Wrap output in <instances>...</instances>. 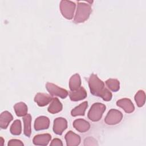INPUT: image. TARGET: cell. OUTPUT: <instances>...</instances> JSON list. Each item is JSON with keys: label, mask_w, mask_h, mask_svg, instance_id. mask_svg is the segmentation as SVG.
I'll return each mask as SVG.
<instances>
[{"label": "cell", "mask_w": 146, "mask_h": 146, "mask_svg": "<svg viewBox=\"0 0 146 146\" xmlns=\"http://www.w3.org/2000/svg\"><path fill=\"white\" fill-rule=\"evenodd\" d=\"M81 79L80 75L78 74L73 75L69 80V87L71 91H74L77 90L80 87Z\"/></svg>", "instance_id": "e0dca14e"}, {"label": "cell", "mask_w": 146, "mask_h": 146, "mask_svg": "<svg viewBox=\"0 0 146 146\" xmlns=\"http://www.w3.org/2000/svg\"><path fill=\"white\" fill-rule=\"evenodd\" d=\"M7 145L9 146H13V145H18V146H23L24 144L22 141L18 139H11L8 142Z\"/></svg>", "instance_id": "cb8c5ba5"}, {"label": "cell", "mask_w": 146, "mask_h": 146, "mask_svg": "<svg viewBox=\"0 0 146 146\" xmlns=\"http://www.w3.org/2000/svg\"><path fill=\"white\" fill-rule=\"evenodd\" d=\"M123 119L122 113L116 109H111L107 114L104 121L108 125H115L118 124Z\"/></svg>", "instance_id": "5b68a950"}, {"label": "cell", "mask_w": 146, "mask_h": 146, "mask_svg": "<svg viewBox=\"0 0 146 146\" xmlns=\"http://www.w3.org/2000/svg\"><path fill=\"white\" fill-rule=\"evenodd\" d=\"M76 5L74 2L63 0L60 2V10L62 15L67 19L73 18Z\"/></svg>", "instance_id": "277c9868"}, {"label": "cell", "mask_w": 146, "mask_h": 146, "mask_svg": "<svg viewBox=\"0 0 146 146\" xmlns=\"http://www.w3.org/2000/svg\"><path fill=\"white\" fill-rule=\"evenodd\" d=\"M0 144H1V146H3V143H4V140H3V139L2 137H1V140H0Z\"/></svg>", "instance_id": "4316f807"}, {"label": "cell", "mask_w": 146, "mask_h": 146, "mask_svg": "<svg viewBox=\"0 0 146 146\" xmlns=\"http://www.w3.org/2000/svg\"><path fill=\"white\" fill-rule=\"evenodd\" d=\"M46 88L51 96H58L62 99L66 98L68 94V91L52 83H47Z\"/></svg>", "instance_id": "8992f818"}, {"label": "cell", "mask_w": 146, "mask_h": 146, "mask_svg": "<svg viewBox=\"0 0 146 146\" xmlns=\"http://www.w3.org/2000/svg\"><path fill=\"white\" fill-rule=\"evenodd\" d=\"M108 88L113 92H117L120 89V82L116 79H108L106 81Z\"/></svg>", "instance_id": "44dd1931"}, {"label": "cell", "mask_w": 146, "mask_h": 146, "mask_svg": "<svg viewBox=\"0 0 146 146\" xmlns=\"http://www.w3.org/2000/svg\"><path fill=\"white\" fill-rule=\"evenodd\" d=\"M91 11L92 9L90 5L84 2H78L74 22L75 23L84 22L88 18Z\"/></svg>", "instance_id": "7a4b0ae2"}, {"label": "cell", "mask_w": 146, "mask_h": 146, "mask_svg": "<svg viewBox=\"0 0 146 146\" xmlns=\"http://www.w3.org/2000/svg\"><path fill=\"white\" fill-rule=\"evenodd\" d=\"M50 145L51 146H62L63 143L61 140L58 138H55L52 140L51 143H50Z\"/></svg>", "instance_id": "484cf974"}, {"label": "cell", "mask_w": 146, "mask_h": 146, "mask_svg": "<svg viewBox=\"0 0 146 146\" xmlns=\"http://www.w3.org/2000/svg\"><path fill=\"white\" fill-rule=\"evenodd\" d=\"M84 145H97L96 140H95L92 137H88L85 139L84 140Z\"/></svg>", "instance_id": "d4e9b609"}, {"label": "cell", "mask_w": 146, "mask_h": 146, "mask_svg": "<svg viewBox=\"0 0 146 146\" xmlns=\"http://www.w3.org/2000/svg\"><path fill=\"white\" fill-rule=\"evenodd\" d=\"M65 139L67 146H76L80 143V136L71 131L66 134Z\"/></svg>", "instance_id": "7c38bea8"}, {"label": "cell", "mask_w": 146, "mask_h": 146, "mask_svg": "<svg viewBox=\"0 0 146 146\" xmlns=\"http://www.w3.org/2000/svg\"><path fill=\"white\" fill-rule=\"evenodd\" d=\"M13 119V117L9 112L4 111L2 112L0 115V127L2 129H6Z\"/></svg>", "instance_id": "9a60e30c"}, {"label": "cell", "mask_w": 146, "mask_h": 146, "mask_svg": "<svg viewBox=\"0 0 146 146\" xmlns=\"http://www.w3.org/2000/svg\"><path fill=\"white\" fill-rule=\"evenodd\" d=\"M23 121L24 123V134L27 137H30L31 133V116L30 114L27 113L23 116Z\"/></svg>", "instance_id": "d6986e66"}, {"label": "cell", "mask_w": 146, "mask_h": 146, "mask_svg": "<svg viewBox=\"0 0 146 146\" xmlns=\"http://www.w3.org/2000/svg\"><path fill=\"white\" fill-rule=\"evenodd\" d=\"M88 107V102H84L80 104L78 106L74 108L71 112V115L72 116H84L85 111Z\"/></svg>", "instance_id": "ffe728a7"}, {"label": "cell", "mask_w": 146, "mask_h": 146, "mask_svg": "<svg viewBox=\"0 0 146 146\" xmlns=\"http://www.w3.org/2000/svg\"><path fill=\"white\" fill-rule=\"evenodd\" d=\"M62 104L56 98H53L48 107V111L51 113H56L62 111Z\"/></svg>", "instance_id": "2e32d148"}, {"label": "cell", "mask_w": 146, "mask_h": 146, "mask_svg": "<svg viewBox=\"0 0 146 146\" xmlns=\"http://www.w3.org/2000/svg\"><path fill=\"white\" fill-rule=\"evenodd\" d=\"M69 96L72 101H79L87 97V92L83 87H80L76 90L71 91L69 93Z\"/></svg>", "instance_id": "9c48e42d"}, {"label": "cell", "mask_w": 146, "mask_h": 146, "mask_svg": "<svg viewBox=\"0 0 146 146\" xmlns=\"http://www.w3.org/2000/svg\"><path fill=\"white\" fill-rule=\"evenodd\" d=\"M10 132L14 135H19L22 132L21 122L19 120H15L10 127Z\"/></svg>", "instance_id": "7402d4cb"}, {"label": "cell", "mask_w": 146, "mask_h": 146, "mask_svg": "<svg viewBox=\"0 0 146 146\" xmlns=\"http://www.w3.org/2000/svg\"><path fill=\"white\" fill-rule=\"evenodd\" d=\"M14 109L17 116L19 117H22L26 115L28 110L27 105L23 102H19L16 103L14 106Z\"/></svg>", "instance_id": "ac0fdd59"}, {"label": "cell", "mask_w": 146, "mask_h": 146, "mask_svg": "<svg viewBox=\"0 0 146 146\" xmlns=\"http://www.w3.org/2000/svg\"><path fill=\"white\" fill-rule=\"evenodd\" d=\"M67 127V121L63 117H57L54 121L53 131L55 133L60 135Z\"/></svg>", "instance_id": "52a82bcc"}, {"label": "cell", "mask_w": 146, "mask_h": 146, "mask_svg": "<svg viewBox=\"0 0 146 146\" xmlns=\"http://www.w3.org/2000/svg\"><path fill=\"white\" fill-rule=\"evenodd\" d=\"M88 86L91 93L102 98L104 101L108 102L112 99V93L105 87L104 83L96 75L91 74L88 79Z\"/></svg>", "instance_id": "6da1fadb"}, {"label": "cell", "mask_w": 146, "mask_h": 146, "mask_svg": "<svg viewBox=\"0 0 146 146\" xmlns=\"http://www.w3.org/2000/svg\"><path fill=\"white\" fill-rule=\"evenodd\" d=\"M106 106L101 103H94L91 107L88 112V117L92 121H98L100 120L106 111Z\"/></svg>", "instance_id": "3957f363"}, {"label": "cell", "mask_w": 146, "mask_h": 146, "mask_svg": "<svg viewBox=\"0 0 146 146\" xmlns=\"http://www.w3.org/2000/svg\"><path fill=\"white\" fill-rule=\"evenodd\" d=\"M135 100L137 106L139 107L143 106L145 102V94L144 91L139 90L135 96Z\"/></svg>", "instance_id": "603a6c76"}, {"label": "cell", "mask_w": 146, "mask_h": 146, "mask_svg": "<svg viewBox=\"0 0 146 146\" xmlns=\"http://www.w3.org/2000/svg\"><path fill=\"white\" fill-rule=\"evenodd\" d=\"M73 126L75 129L80 132H85L90 128V123L83 119H78L74 120Z\"/></svg>", "instance_id": "5bb4252c"}, {"label": "cell", "mask_w": 146, "mask_h": 146, "mask_svg": "<svg viewBox=\"0 0 146 146\" xmlns=\"http://www.w3.org/2000/svg\"><path fill=\"white\" fill-rule=\"evenodd\" d=\"M52 97L51 95L44 93H38L34 98V101L39 107H44L50 103Z\"/></svg>", "instance_id": "ba28073f"}, {"label": "cell", "mask_w": 146, "mask_h": 146, "mask_svg": "<svg viewBox=\"0 0 146 146\" xmlns=\"http://www.w3.org/2000/svg\"><path fill=\"white\" fill-rule=\"evenodd\" d=\"M50 120L44 116H41L37 117L34 121V128L36 131L46 129L49 127Z\"/></svg>", "instance_id": "30bf717a"}, {"label": "cell", "mask_w": 146, "mask_h": 146, "mask_svg": "<svg viewBox=\"0 0 146 146\" xmlns=\"http://www.w3.org/2000/svg\"><path fill=\"white\" fill-rule=\"evenodd\" d=\"M116 105L123 108L126 113H131L135 110L133 103L128 98H123L118 100L116 102Z\"/></svg>", "instance_id": "8fae6325"}, {"label": "cell", "mask_w": 146, "mask_h": 146, "mask_svg": "<svg viewBox=\"0 0 146 146\" xmlns=\"http://www.w3.org/2000/svg\"><path fill=\"white\" fill-rule=\"evenodd\" d=\"M51 139V136L48 133L37 135L33 140L34 144L36 145H47Z\"/></svg>", "instance_id": "4fadbf2b"}]
</instances>
